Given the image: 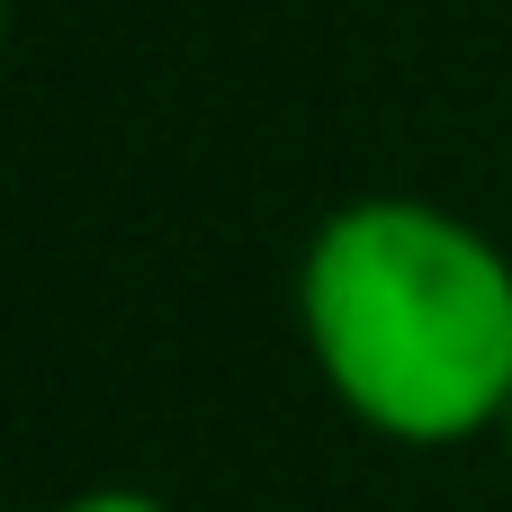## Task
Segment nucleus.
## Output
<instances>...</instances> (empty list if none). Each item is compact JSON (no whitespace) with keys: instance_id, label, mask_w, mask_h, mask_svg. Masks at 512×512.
I'll use <instances>...</instances> for the list:
<instances>
[{"instance_id":"nucleus-2","label":"nucleus","mask_w":512,"mask_h":512,"mask_svg":"<svg viewBox=\"0 0 512 512\" xmlns=\"http://www.w3.org/2000/svg\"><path fill=\"white\" fill-rule=\"evenodd\" d=\"M63 512H171V504L144 495V486H90V495H72Z\"/></svg>"},{"instance_id":"nucleus-1","label":"nucleus","mask_w":512,"mask_h":512,"mask_svg":"<svg viewBox=\"0 0 512 512\" xmlns=\"http://www.w3.org/2000/svg\"><path fill=\"white\" fill-rule=\"evenodd\" d=\"M297 342L360 432L486 441L512 405V252L414 189L342 198L297 252Z\"/></svg>"},{"instance_id":"nucleus-3","label":"nucleus","mask_w":512,"mask_h":512,"mask_svg":"<svg viewBox=\"0 0 512 512\" xmlns=\"http://www.w3.org/2000/svg\"><path fill=\"white\" fill-rule=\"evenodd\" d=\"M504 441H512V405H504Z\"/></svg>"}]
</instances>
